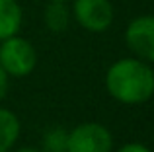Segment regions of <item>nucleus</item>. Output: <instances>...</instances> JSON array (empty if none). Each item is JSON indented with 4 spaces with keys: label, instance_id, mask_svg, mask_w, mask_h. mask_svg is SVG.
I'll use <instances>...</instances> for the list:
<instances>
[{
    "label": "nucleus",
    "instance_id": "8",
    "mask_svg": "<svg viewBox=\"0 0 154 152\" xmlns=\"http://www.w3.org/2000/svg\"><path fill=\"white\" fill-rule=\"evenodd\" d=\"M70 8L66 6V2H49L43 12V22H45L47 29L53 33H63L70 26Z\"/></svg>",
    "mask_w": 154,
    "mask_h": 152
},
{
    "label": "nucleus",
    "instance_id": "7",
    "mask_svg": "<svg viewBox=\"0 0 154 152\" xmlns=\"http://www.w3.org/2000/svg\"><path fill=\"white\" fill-rule=\"evenodd\" d=\"M20 125L18 115L8 107H0V152H10L20 138Z\"/></svg>",
    "mask_w": 154,
    "mask_h": 152
},
{
    "label": "nucleus",
    "instance_id": "1",
    "mask_svg": "<svg viewBox=\"0 0 154 152\" xmlns=\"http://www.w3.org/2000/svg\"><path fill=\"white\" fill-rule=\"evenodd\" d=\"M105 90L123 105H140L154 96V68L137 57L115 61L105 70Z\"/></svg>",
    "mask_w": 154,
    "mask_h": 152
},
{
    "label": "nucleus",
    "instance_id": "6",
    "mask_svg": "<svg viewBox=\"0 0 154 152\" xmlns=\"http://www.w3.org/2000/svg\"><path fill=\"white\" fill-rule=\"evenodd\" d=\"M23 12L18 0H0V41L20 31Z\"/></svg>",
    "mask_w": 154,
    "mask_h": 152
},
{
    "label": "nucleus",
    "instance_id": "13",
    "mask_svg": "<svg viewBox=\"0 0 154 152\" xmlns=\"http://www.w3.org/2000/svg\"><path fill=\"white\" fill-rule=\"evenodd\" d=\"M49 2H68V0H49Z\"/></svg>",
    "mask_w": 154,
    "mask_h": 152
},
{
    "label": "nucleus",
    "instance_id": "11",
    "mask_svg": "<svg viewBox=\"0 0 154 152\" xmlns=\"http://www.w3.org/2000/svg\"><path fill=\"white\" fill-rule=\"evenodd\" d=\"M8 82H10V76L4 72V68L0 66V102H2L4 96L8 94Z\"/></svg>",
    "mask_w": 154,
    "mask_h": 152
},
{
    "label": "nucleus",
    "instance_id": "10",
    "mask_svg": "<svg viewBox=\"0 0 154 152\" xmlns=\"http://www.w3.org/2000/svg\"><path fill=\"white\" fill-rule=\"evenodd\" d=\"M115 152H152V150L146 144H143V142H125Z\"/></svg>",
    "mask_w": 154,
    "mask_h": 152
},
{
    "label": "nucleus",
    "instance_id": "5",
    "mask_svg": "<svg viewBox=\"0 0 154 152\" xmlns=\"http://www.w3.org/2000/svg\"><path fill=\"white\" fill-rule=\"evenodd\" d=\"M125 43L133 57L154 65V16L143 14L133 18L125 27Z\"/></svg>",
    "mask_w": 154,
    "mask_h": 152
},
{
    "label": "nucleus",
    "instance_id": "14",
    "mask_svg": "<svg viewBox=\"0 0 154 152\" xmlns=\"http://www.w3.org/2000/svg\"><path fill=\"white\" fill-rule=\"evenodd\" d=\"M152 68H154V66H152Z\"/></svg>",
    "mask_w": 154,
    "mask_h": 152
},
{
    "label": "nucleus",
    "instance_id": "4",
    "mask_svg": "<svg viewBox=\"0 0 154 152\" xmlns=\"http://www.w3.org/2000/svg\"><path fill=\"white\" fill-rule=\"evenodd\" d=\"M70 14L86 31L102 33L111 27L115 12L109 0H72Z\"/></svg>",
    "mask_w": 154,
    "mask_h": 152
},
{
    "label": "nucleus",
    "instance_id": "2",
    "mask_svg": "<svg viewBox=\"0 0 154 152\" xmlns=\"http://www.w3.org/2000/svg\"><path fill=\"white\" fill-rule=\"evenodd\" d=\"M37 65V51L18 33L0 41V66L10 78H23Z\"/></svg>",
    "mask_w": 154,
    "mask_h": 152
},
{
    "label": "nucleus",
    "instance_id": "12",
    "mask_svg": "<svg viewBox=\"0 0 154 152\" xmlns=\"http://www.w3.org/2000/svg\"><path fill=\"white\" fill-rule=\"evenodd\" d=\"M14 152H43V150L33 148V146H23V148H18V150H14Z\"/></svg>",
    "mask_w": 154,
    "mask_h": 152
},
{
    "label": "nucleus",
    "instance_id": "3",
    "mask_svg": "<svg viewBox=\"0 0 154 152\" xmlns=\"http://www.w3.org/2000/svg\"><path fill=\"white\" fill-rule=\"evenodd\" d=\"M113 135L102 123H80L68 131L66 152H113Z\"/></svg>",
    "mask_w": 154,
    "mask_h": 152
},
{
    "label": "nucleus",
    "instance_id": "9",
    "mask_svg": "<svg viewBox=\"0 0 154 152\" xmlns=\"http://www.w3.org/2000/svg\"><path fill=\"white\" fill-rule=\"evenodd\" d=\"M68 142V131L63 127H51L45 131L41 138V150L43 152H66Z\"/></svg>",
    "mask_w": 154,
    "mask_h": 152
}]
</instances>
